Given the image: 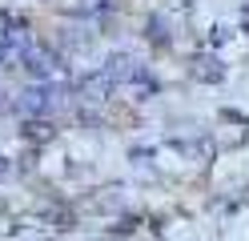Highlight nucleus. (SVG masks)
<instances>
[{"instance_id":"3","label":"nucleus","mask_w":249,"mask_h":241,"mask_svg":"<svg viewBox=\"0 0 249 241\" xmlns=\"http://www.w3.org/2000/svg\"><path fill=\"white\" fill-rule=\"evenodd\" d=\"M113 80H108V73L101 69V73H89V76H81L76 80V96H81L85 105H105L108 96H113Z\"/></svg>"},{"instance_id":"2","label":"nucleus","mask_w":249,"mask_h":241,"mask_svg":"<svg viewBox=\"0 0 249 241\" xmlns=\"http://www.w3.org/2000/svg\"><path fill=\"white\" fill-rule=\"evenodd\" d=\"M56 105H60L56 80H36V85H28V89L17 96V109L24 112V117H49Z\"/></svg>"},{"instance_id":"5","label":"nucleus","mask_w":249,"mask_h":241,"mask_svg":"<svg viewBox=\"0 0 249 241\" xmlns=\"http://www.w3.org/2000/svg\"><path fill=\"white\" fill-rule=\"evenodd\" d=\"M8 173V157H0V177H4Z\"/></svg>"},{"instance_id":"4","label":"nucleus","mask_w":249,"mask_h":241,"mask_svg":"<svg viewBox=\"0 0 249 241\" xmlns=\"http://www.w3.org/2000/svg\"><path fill=\"white\" fill-rule=\"evenodd\" d=\"M197 64H201V69H197V76H201V80H221V69H217V60H213V56L197 60Z\"/></svg>"},{"instance_id":"1","label":"nucleus","mask_w":249,"mask_h":241,"mask_svg":"<svg viewBox=\"0 0 249 241\" xmlns=\"http://www.w3.org/2000/svg\"><path fill=\"white\" fill-rule=\"evenodd\" d=\"M20 64L28 69V76H33V80H60V73H65L60 56L53 53V48L36 44V40H28V44L20 48Z\"/></svg>"}]
</instances>
